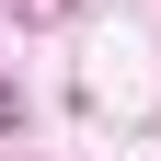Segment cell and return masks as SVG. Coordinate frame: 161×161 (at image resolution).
I'll use <instances>...</instances> for the list:
<instances>
[{
    "label": "cell",
    "instance_id": "cell-1",
    "mask_svg": "<svg viewBox=\"0 0 161 161\" xmlns=\"http://www.w3.org/2000/svg\"><path fill=\"white\" fill-rule=\"evenodd\" d=\"M12 115H23V104H12V92H0V127H12Z\"/></svg>",
    "mask_w": 161,
    "mask_h": 161
}]
</instances>
